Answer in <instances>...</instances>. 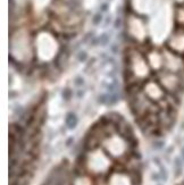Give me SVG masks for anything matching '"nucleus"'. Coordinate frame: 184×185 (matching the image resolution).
<instances>
[{"label": "nucleus", "instance_id": "f257e3e1", "mask_svg": "<svg viewBox=\"0 0 184 185\" xmlns=\"http://www.w3.org/2000/svg\"><path fill=\"white\" fill-rule=\"evenodd\" d=\"M155 76L160 85L166 90V92L182 98L184 94V75L172 73L163 68L161 71L157 72Z\"/></svg>", "mask_w": 184, "mask_h": 185}, {"label": "nucleus", "instance_id": "f03ea898", "mask_svg": "<svg viewBox=\"0 0 184 185\" xmlns=\"http://www.w3.org/2000/svg\"><path fill=\"white\" fill-rule=\"evenodd\" d=\"M142 91L154 102H159L168 95L166 90L157 81L156 76L155 77L151 76L149 80H147L146 82L142 83Z\"/></svg>", "mask_w": 184, "mask_h": 185}, {"label": "nucleus", "instance_id": "7ed1b4c3", "mask_svg": "<svg viewBox=\"0 0 184 185\" xmlns=\"http://www.w3.org/2000/svg\"><path fill=\"white\" fill-rule=\"evenodd\" d=\"M164 56V69L184 75V56L175 54L169 49L163 50Z\"/></svg>", "mask_w": 184, "mask_h": 185}, {"label": "nucleus", "instance_id": "20e7f679", "mask_svg": "<svg viewBox=\"0 0 184 185\" xmlns=\"http://www.w3.org/2000/svg\"><path fill=\"white\" fill-rule=\"evenodd\" d=\"M167 49L184 56V28L173 33V35L167 41Z\"/></svg>", "mask_w": 184, "mask_h": 185}, {"label": "nucleus", "instance_id": "39448f33", "mask_svg": "<svg viewBox=\"0 0 184 185\" xmlns=\"http://www.w3.org/2000/svg\"><path fill=\"white\" fill-rule=\"evenodd\" d=\"M149 66L151 67L152 71H155L156 73L161 71L164 68V56H163V51L159 50H149V51H144L143 52Z\"/></svg>", "mask_w": 184, "mask_h": 185}, {"label": "nucleus", "instance_id": "423d86ee", "mask_svg": "<svg viewBox=\"0 0 184 185\" xmlns=\"http://www.w3.org/2000/svg\"><path fill=\"white\" fill-rule=\"evenodd\" d=\"M175 20L181 26V28H184V3L179 5L175 9Z\"/></svg>", "mask_w": 184, "mask_h": 185}, {"label": "nucleus", "instance_id": "0eeeda50", "mask_svg": "<svg viewBox=\"0 0 184 185\" xmlns=\"http://www.w3.org/2000/svg\"><path fill=\"white\" fill-rule=\"evenodd\" d=\"M174 172H175V177L180 176L183 172V164L181 158H175L174 160Z\"/></svg>", "mask_w": 184, "mask_h": 185}, {"label": "nucleus", "instance_id": "6e6552de", "mask_svg": "<svg viewBox=\"0 0 184 185\" xmlns=\"http://www.w3.org/2000/svg\"><path fill=\"white\" fill-rule=\"evenodd\" d=\"M66 124H67V126L69 127V128H74L75 126H76V124H77V118H76V116L74 115V114H68L67 115V118H66Z\"/></svg>", "mask_w": 184, "mask_h": 185}, {"label": "nucleus", "instance_id": "1a4fd4ad", "mask_svg": "<svg viewBox=\"0 0 184 185\" xmlns=\"http://www.w3.org/2000/svg\"><path fill=\"white\" fill-rule=\"evenodd\" d=\"M101 20H102V15H101L100 13L94 14V16H93V18H92L93 25H99V24L101 23Z\"/></svg>", "mask_w": 184, "mask_h": 185}, {"label": "nucleus", "instance_id": "9d476101", "mask_svg": "<svg viewBox=\"0 0 184 185\" xmlns=\"http://www.w3.org/2000/svg\"><path fill=\"white\" fill-rule=\"evenodd\" d=\"M62 95H63V98H64L65 100H68V99H71L72 91H71L69 89H64V90H63V92H62Z\"/></svg>", "mask_w": 184, "mask_h": 185}, {"label": "nucleus", "instance_id": "9b49d317", "mask_svg": "<svg viewBox=\"0 0 184 185\" xmlns=\"http://www.w3.org/2000/svg\"><path fill=\"white\" fill-rule=\"evenodd\" d=\"M108 41H109V36H108L107 34H102V35L99 38V42H100L101 44H106V43H108Z\"/></svg>", "mask_w": 184, "mask_h": 185}, {"label": "nucleus", "instance_id": "f8f14e48", "mask_svg": "<svg viewBox=\"0 0 184 185\" xmlns=\"http://www.w3.org/2000/svg\"><path fill=\"white\" fill-rule=\"evenodd\" d=\"M77 57H79V60H80V61H84V60L88 58V55H87L85 51H81V52L79 54Z\"/></svg>", "mask_w": 184, "mask_h": 185}, {"label": "nucleus", "instance_id": "ddd939ff", "mask_svg": "<svg viewBox=\"0 0 184 185\" xmlns=\"http://www.w3.org/2000/svg\"><path fill=\"white\" fill-rule=\"evenodd\" d=\"M101 11H106V10H108V3H106V2H103L102 5H101Z\"/></svg>", "mask_w": 184, "mask_h": 185}, {"label": "nucleus", "instance_id": "4468645a", "mask_svg": "<svg viewBox=\"0 0 184 185\" xmlns=\"http://www.w3.org/2000/svg\"><path fill=\"white\" fill-rule=\"evenodd\" d=\"M114 26H115L116 28H118V27L120 26V18H117V19L115 20V23H114Z\"/></svg>", "mask_w": 184, "mask_h": 185}, {"label": "nucleus", "instance_id": "2eb2a0df", "mask_svg": "<svg viewBox=\"0 0 184 185\" xmlns=\"http://www.w3.org/2000/svg\"><path fill=\"white\" fill-rule=\"evenodd\" d=\"M75 84H76V85H79V87H80V85H82V84H83V80H82L81 77H79V79L75 81Z\"/></svg>", "mask_w": 184, "mask_h": 185}, {"label": "nucleus", "instance_id": "dca6fc26", "mask_svg": "<svg viewBox=\"0 0 184 185\" xmlns=\"http://www.w3.org/2000/svg\"><path fill=\"white\" fill-rule=\"evenodd\" d=\"M177 3H180V5H183L184 3V0H175Z\"/></svg>", "mask_w": 184, "mask_h": 185}, {"label": "nucleus", "instance_id": "f3484780", "mask_svg": "<svg viewBox=\"0 0 184 185\" xmlns=\"http://www.w3.org/2000/svg\"><path fill=\"white\" fill-rule=\"evenodd\" d=\"M181 156H182V158H183L184 160V147L182 148V150H181Z\"/></svg>", "mask_w": 184, "mask_h": 185}]
</instances>
